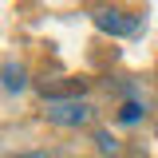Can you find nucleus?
<instances>
[{
	"label": "nucleus",
	"instance_id": "obj_1",
	"mask_svg": "<svg viewBox=\"0 0 158 158\" xmlns=\"http://www.w3.org/2000/svg\"><path fill=\"white\" fill-rule=\"evenodd\" d=\"M48 123H56V127H87L91 123V107L87 103H79V99H56V103H48Z\"/></svg>",
	"mask_w": 158,
	"mask_h": 158
},
{
	"label": "nucleus",
	"instance_id": "obj_2",
	"mask_svg": "<svg viewBox=\"0 0 158 158\" xmlns=\"http://www.w3.org/2000/svg\"><path fill=\"white\" fill-rule=\"evenodd\" d=\"M95 28L107 36H135L142 28V16H127L118 8H95Z\"/></svg>",
	"mask_w": 158,
	"mask_h": 158
},
{
	"label": "nucleus",
	"instance_id": "obj_3",
	"mask_svg": "<svg viewBox=\"0 0 158 158\" xmlns=\"http://www.w3.org/2000/svg\"><path fill=\"white\" fill-rule=\"evenodd\" d=\"M4 91H8V95L24 91V67H20V63H12V59L4 63Z\"/></svg>",
	"mask_w": 158,
	"mask_h": 158
},
{
	"label": "nucleus",
	"instance_id": "obj_4",
	"mask_svg": "<svg viewBox=\"0 0 158 158\" xmlns=\"http://www.w3.org/2000/svg\"><path fill=\"white\" fill-rule=\"evenodd\" d=\"M138 115H142V107H138V103H127V107L118 111V123H135Z\"/></svg>",
	"mask_w": 158,
	"mask_h": 158
},
{
	"label": "nucleus",
	"instance_id": "obj_5",
	"mask_svg": "<svg viewBox=\"0 0 158 158\" xmlns=\"http://www.w3.org/2000/svg\"><path fill=\"white\" fill-rule=\"evenodd\" d=\"M99 150H103V154H115V150H118V142H115L111 135H99Z\"/></svg>",
	"mask_w": 158,
	"mask_h": 158
}]
</instances>
